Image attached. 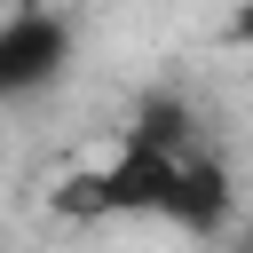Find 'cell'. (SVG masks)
I'll return each instance as SVG.
<instances>
[{
  "instance_id": "cell-1",
  "label": "cell",
  "mask_w": 253,
  "mask_h": 253,
  "mask_svg": "<svg viewBox=\"0 0 253 253\" xmlns=\"http://www.w3.org/2000/svg\"><path fill=\"white\" fill-rule=\"evenodd\" d=\"M71 55H79V32H71L63 8H40V0L8 8V16H0V103L47 95V87L71 71Z\"/></svg>"
},
{
  "instance_id": "cell-2",
  "label": "cell",
  "mask_w": 253,
  "mask_h": 253,
  "mask_svg": "<svg viewBox=\"0 0 253 253\" xmlns=\"http://www.w3.org/2000/svg\"><path fill=\"white\" fill-rule=\"evenodd\" d=\"M237 213H245V198H237V174H229V158L221 150H190L182 166H174V190H166V229H182V237H229L237 229Z\"/></svg>"
},
{
  "instance_id": "cell-3",
  "label": "cell",
  "mask_w": 253,
  "mask_h": 253,
  "mask_svg": "<svg viewBox=\"0 0 253 253\" xmlns=\"http://www.w3.org/2000/svg\"><path fill=\"white\" fill-rule=\"evenodd\" d=\"M174 150H150V142H119V158L103 166V221H158L166 213V190H174Z\"/></svg>"
},
{
  "instance_id": "cell-4",
  "label": "cell",
  "mask_w": 253,
  "mask_h": 253,
  "mask_svg": "<svg viewBox=\"0 0 253 253\" xmlns=\"http://www.w3.org/2000/svg\"><path fill=\"white\" fill-rule=\"evenodd\" d=\"M126 142H150V150L190 158V150H198V111H190V95H182V87H142L134 111H126Z\"/></svg>"
},
{
  "instance_id": "cell-5",
  "label": "cell",
  "mask_w": 253,
  "mask_h": 253,
  "mask_svg": "<svg viewBox=\"0 0 253 253\" xmlns=\"http://www.w3.org/2000/svg\"><path fill=\"white\" fill-rule=\"evenodd\" d=\"M55 213H71V221H103V166L63 174V182H55Z\"/></svg>"
},
{
  "instance_id": "cell-6",
  "label": "cell",
  "mask_w": 253,
  "mask_h": 253,
  "mask_svg": "<svg viewBox=\"0 0 253 253\" xmlns=\"http://www.w3.org/2000/svg\"><path fill=\"white\" fill-rule=\"evenodd\" d=\"M221 47H253V0H237V8H229V24H221Z\"/></svg>"
},
{
  "instance_id": "cell-7",
  "label": "cell",
  "mask_w": 253,
  "mask_h": 253,
  "mask_svg": "<svg viewBox=\"0 0 253 253\" xmlns=\"http://www.w3.org/2000/svg\"><path fill=\"white\" fill-rule=\"evenodd\" d=\"M0 253H8V237H0Z\"/></svg>"
}]
</instances>
